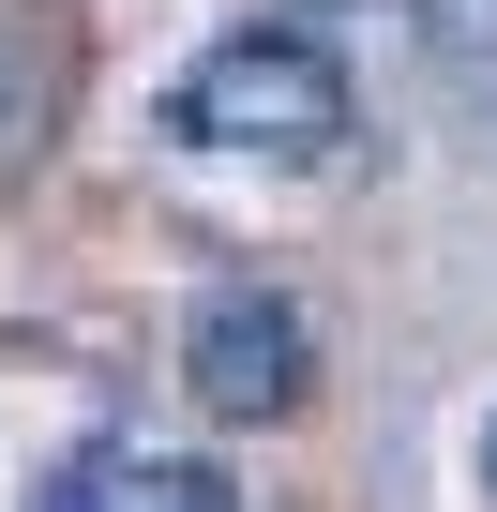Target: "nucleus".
<instances>
[{
	"label": "nucleus",
	"mask_w": 497,
	"mask_h": 512,
	"mask_svg": "<svg viewBox=\"0 0 497 512\" xmlns=\"http://www.w3.org/2000/svg\"><path fill=\"white\" fill-rule=\"evenodd\" d=\"M482 482H497V437H482Z\"/></svg>",
	"instance_id": "nucleus-4"
},
{
	"label": "nucleus",
	"mask_w": 497,
	"mask_h": 512,
	"mask_svg": "<svg viewBox=\"0 0 497 512\" xmlns=\"http://www.w3.org/2000/svg\"><path fill=\"white\" fill-rule=\"evenodd\" d=\"M302 377H317V332H302L287 287H211V302L181 317V392H196L211 422H287Z\"/></svg>",
	"instance_id": "nucleus-2"
},
{
	"label": "nucleus",
	"mask_w": 497,
	"mask_h": 512,
	"mask_svg": "<svg viewBox=\"0 0 497 512\" xmlns=\"http://www.w3.org/2000/svg\"><path fill=\"white\" fill-rule=\"evenodd\" d=\"M31 512H226V467L211 452H151V437H91L46 467Z\"/></svg>",
	"instance_id": "nucleus-3"
},
{
	"label": "nucleus",
	"mask_w": 497,
	"mask_h": 512,
	"mask_svg": "<svg viewBox=\"0 0 497 512\" xmlns=\"http://www.w3.org/2000/svg\"><path fill=\"white\" fill-rule=\"evenodd\" d=\"M181 136H196V151L317 166V151H347V61H332L317 31H226V46L181 76Z\"/></svg>",
	"instance_id": "nucleus-1"
}]
</instances>
